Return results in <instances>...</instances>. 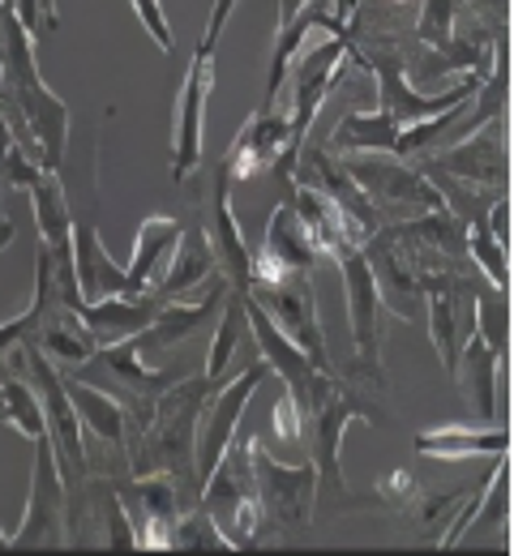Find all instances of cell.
I'll return each instance as SVG.
<instances>
[{"mask_svg":"<svg viewBox=\"0 0 514 556\" xmlns=\"http://www.w3.org/2000/svg\"><path fill=\"white\" fill-rule=\"evenodd\" d=\"M0 81L35 138L39 163L61 167L65 146H70V108L61 94H52V86H43V73L35 61V39L17 22L9 0H0Z\"/></svg>","mask_w":514,"mask_h":556,"instance_id":"1","label":"cell"},{"mask_svg":"<svg viewBox=\"0 0 514 556\" xmlns=\"http://www.w3.org/2000/svg\"><path fill=\"white\" fill-rule=\"evenodd\" d=\"M211 390L215 386L206 377H176L154 399V416L147 419V428H138L125 441L134 476H172V480L193 476V432Z\"/></svg>","mask_w":514,"mask_h":556,"instance_id":"2","label":"cell"},{"mask_svg":"<svg viewBox=\"0 0 514 556\" xmlns=\"http://www.w3.org/2000/svg\"><path fill=\"white\" fill-rule=\"evenodd\" d=\"M309 450H313V467H317V492H335L343 496V467H339V445H343V432L365 419V424H381L377 407L365 403L343 377L335 372H322L313 381V394H309Z\"/></svg>","mask_w":514,"mask_h":556,"instance_id":"3","label":"cell"},{"mask_svg":"<svg viewBox=\"0 0 514 556\" xmlns=\"http://www.w3.org/2000/svg\"><path fill=\"white\" fill-rule=\"evenodd\" d=\"M352 65L365 70L368 77L377 81V103H381V112H386L390 121H399V125H421V121H434V116L459 108V103H472L476 90H480L485 77H489V73H467V77H463L459 86H450L446 94H421V90L408 81L399 52H390V48H386V52H365L356 39H352Z\"/></svg>","mask_w":514,"mask_h":556,"instance_id":"4","label":"cell"},{"mask_svg":"<svg viewBox=\"0 0 514 556\" xmlns=\"http://www.w3.org/2000/svg\"><path fill=\"white\" fill-rule=\"evenodd\" d=\"M271 377V364L258 355L253 364L240 368L236 381H220L206 403H202V416H198V432H193V484L202 488L211 480V471L223 463V454L231 450L236 441V428H240V416L249 407V399L258 394V386Z\"/></svg>","mask_w":514,"mask_h":556,"instance_id":"5","label":"cell"},{"mask_svg":"<svg viewBox=\"0 0 514 556\" xmlns=\"http://www.w3.org/2000/svg\"><path fill=\"white\" fill-rule=\"evenodd\" d=\"M343 167L352 172V180L365 189V198L377 206L381 223L412 218V214L446 206L441 193L434 189V180L421 167H412L408 159H394V154H348Z\"/></svg>","mask_w":514,"mask_h":556,"instance_id":"6","label":"cell"},{"mask_svg":"<svg viewBox=\"0 0 514 556\" xmlns=\"http://www.w3.org/2000/svg\"><path fill=\"white\" fill-rule=\"evenodd\" d=\"M26 308H30V334H26V343L43 351L52 364L77 368V364L95 359L99 343H95V334L86 330V321L61 300V291H57V282H52V270H48V257H43V253H35V300H30Z\"/></svg>","mask_w":514,"mask_h":556,"instance_id":"7","label":"cell"},{"mask_svg":"<svg viewBox=\"0 0 514 556\" xmlns=\"http://www.w3.org/2000/svg\"><path fill=\"white\" fill-rule=\"evenodd\" d=\"M421 172H441L450 180H463L472 189H485V193H498L506 189L511 180V150H506V112L502 116H489L480 121L476 129L459 134L454 146H441V150H425V163Z\"/></svg>","mask_w":514,"mask_h":556,"instance_id":"8","label":"cell"},{"mask_svg":"<svg viewBox=\"0 0 514 556\" xmlns=\"http://www.w3.org/2000/svg\"><path fill=\"white\" fill-rule=\"evenodd\" d=\"M35 471H30V496L26 518L13 531V548H70V492L52 450V437H35Z\"/></svg>","mask_w":514,"mask_h":556,"instance_id":"9","label":"cell"},{"mask_svg":"<svg viewBox=\"0 0 514 556\" xmlns=\"http://www.w3.org/2000/svg\"><path fill=\"white\" fill-rule=\"evenodd\" d=\"M245 454H249V476L262 514L275 527H309L313 522V505H317V467L313 463H275L266 454V445L253 437H245Z\"/></svg>","mask_w":514,"mask_h":556,"instance_id":"10","label":"cell"},{"mask_svg":"<svg viewBox=\"0 0 514 556\" xmlns=\"http://www.w3.org/2000/svg\"><path fill=\"white\" fill-rule=\"evenodd\" d=\"M330 262L343 275V300H348V326H352V377L381 381V295L365 262V244H343L330 253Z\"/></svg>","mask_w":514,"mask_h":556,"instance_id":"11","label":"cell"},{"mask_svg":"<svg viewBox=\"0 0 514 556\" xmlns=\"http://www.w3.org/2000/svg\"><path fill=\"white\" fill-rule=\"evenodd\" d=\"M348 65H352V30H348V35H330V39H322L317 48H309V52L300 56L296 70H288L284 90L292 94V99H288V103H292L288 116H292L296 150L309 141V129H313V121H317L326 94L348 77Z\"/></svg>","mask_w":514,"mask_h":556,"instance_id":"12","label":"cell"},{"mask_svg":"<svg viewBox=\"0 0 514 556\" xmlns=\"http://www.w3.org/2000/svg\"><path fill=\"white\" fill-rule=\"evenodd\" d=\"M198 505L215 518L227 522V540L236 548L253 544L258 540V522H262V505H258V492H253V476H249V454H245V441L223 454V463L211 471V480L198 488Z\"/></svg>","mask_w":514,"mask_h":556,"instance_id":"13","label":"cell"},{"mask_svg":"<svg viewBox=\"0 0 514 556\" xmlns=\"http://www.w3.org/2000/svg\"><path fill=\"white\" fill-rule=\"evenodd\" d=\"M296 154H300V150H296V141H292V116H288V108L271 103V108H262L258 116H249V121L240 125L236 141H231L227 154H223L220 172L231 185H240V180H253V176H262V172L284 167V163L296 167Z\"/></svg>","mask_w":514,"mask_h":556,"instance_id":"14","label":"cell"},{"mask_svg":"<svg viewBox=\"0 0 514 556\" xmlns=\"http://www.w3.org/2000/svg\"><path fill=\"white\" fill-rule=\"evenodd\" d=\"M215 90V48L198 43L189 73L176 94V116H172V180L185 185L202 159V129H206V99Z\"/></svg>","mask_w":514,"mask_h":556,"instance_id":"15","label":"cell"},{"mask_svg":"<svg viewBox=\"0 0 514 556\" xmlns=\"http://www.w3.org/2000/svg\"><path fill=\"white\" fill-rule=\"evenodd\" d=\"M249 295L266 308V317H271L317 368L330 372V348H326V334H322V321H317L313 278L292 275V278H284V282H258V287H249Z\"/></svg>","mask_w":514,"mask_h":556,"instance_id":"16","label":"cell"},{"mask_svg":"<svg viewBox=\"0 0 514 556\" xmlns=\"http://www.w3.org/2000/svg\"><path fill=\"white\" fill-rule=\"evenodd\" d=\"M322 262L309 227L300 223L292 198L279 202L271 223H266V236L262 244L253 249V287L258 282H284L292 275H313V266Z\"/></svg>","mask_w":514,"mask_h":556,"instance_id":"17","label":"cell"},{"mask_svg":"<svg viewBox=\"0 0 514 556\" xmlns=\"http://www.w3.org/2000/svg\"><path fill=\"white\" fill-rule=\"evenodd\" d=\"M245 326L253 330V339H258V355L271 364V372H279L284 377V394H292V403L304 412L309 407V394H313V381L326 372V368H317L304 351L296 348L292 339L266 317V308L253 300V295H245Z\"/></svg>","mask_w":514,"mask_h":556,"instance_id":"18","label":"cell"},{"mask_svg":"<svg viewBox=\"0 0 514 556\" xmlns=\"http://www.w3.org/2000/svg\"><path fill=\"white\" fill-rule=\"evenodd\" d=\"M138 484L129 488L121 501L134 518L138 548H172V531L180 518V488L172 476H134Z\"/></svg>","mask_w":514,"mask_h":556,"instance_id":"19","label":"cell"},{"mask_svg":"<svg viewBox=\"0 0 514 556\" xmlns=\"http://www.w3.org/2000/svg\"><path fill=\"white\" fill-rule=\"evenodd\" d=\"M206 240L215 249V275H223V282L231 291H249L253 287V249L240 231V218L231 214V180L220 172L215 185V202H211V227Z\"/></svg>","mask_w":514,"mask_h":556,"instance_id":"20","label":"cell"},{"mask_svg":"<svg viewBox=\"0 0 514 556\" xmlns=\"http://www.w3.org/2000/svg\"><path fill=\"white\" fill-rule=\"evenodd\" d=\"M416 39L429 52H438L450 70L467 65L472 73H489V39L472 43V39L459 35V4L454 0H425L421 22H416Z\"/></svg>","mask_w":514,"mask_h":556,"instance_id":"21","label":"cell"},{"mask_svg":"<svg viewBox=\"0 0 514 556\" xmlns=\"http://www.w3.org/2000/svg\"><path fill=\"white\" fill-rule=\"evenodd\" d=\"M159 304H163V300H154L150 291H142V295H103V300H86V304H77L74 313L86 321V330L95 334V343L108 348V343H121V339H138L150 321H154Z\"/></svg>","mask_w":514,"mask_h":556,"instance_id":"22","label":"cell"},{"mask_svg":"<svg viewBox=\"0 0 514 556\" xmlns=\"http://www.w3.org/2000/svg\"><path fill=\"white\" fill-rule=\"evenodd\" d=\"M223 295H227V282L220 278H211V287H206V295L202 300H163L159 304V313H154V321H150L147 330L138 334V348H176V343H185L189 334H198L211 317H215V308L223 304Z\"/></svg>","mask_w":514,"mask_h":556,"instance_id":"23","label":"cell"},{"mask_svg":"<svg viewBox=\"0 0 514 556\" xmlns=\"http://www.w3.org/2000/svg\"><path fill=\"white\" fill-rule=\"evenodd\" d=\"M454 381H459L463 399L472 403V412H476L480 424H493L498 419V348L485 339L480 326H472L467 343L459 351Z\"/></svg>","mask_w":514,"mask_h":556,"instance_id":"24","label":"cell"},{"mask_svg":"<svg viewBox=\"0 0 514 556\" xmlns=\"http://www.w3.org/2000/svg\"><path fill=\"white\" fill-rule=\"evenodd\" d=\"M416 454L441 458V463H463V458H502L511 450V428L485 424V428H463V424H446L416 432Z\"/></svg>","mask_w":514,"mask_h":556,"instance_id":"25","label":"cell"},{"mask_svg":"<svg viewBox=\"0 0 514 556\" xmlns=\"http://www.w3.org/2000/svg\"><path fill=\"white\" fill-rule=\"evenodd\" d=\"M167 270L150 282V295L154 300H176V295H189V287H198L202 278L215 275V249L206 240V227H185L167 253Z\"/></svg>","mask_w":514,"mask_h":556,"instance_id":"26","label":"cell"},{"mask_svg":"<svg viewBox=\"0 0 514 556\" xmlns=\"http://www.w3.org/2000/svg\"><path fill=\"white\" fill-rule=\"evenodd\" d=\"M74 275L82 304L103 295H125V266L108 257L95 223H74Z\"/></svg>","mask_w":514,"mask_h":556,"instance_id":"27","label":"cell"},{"mask_svg":"<svg viewBox=\"0 0 514 556\" xmlns=\"http://www.w3.org/2000/svg\"><path fill=\"white\" fill-rule=\"evenodd\" d=\"M403 240H412L416 249L446 257V262H467V218H459L450 206L425 210V214H412V218H394L390 223Z\"/></svg>","mask_w":514,"mask_h":556,"instance_id":"28","label":"cell"},{"mask_svg":"<svg viewBox=\"0 0 514 556\" xmlns=\"http://www.w3.org/2000/svg\"><path fill=\"white\" fill-rule=\"evenodd\" d=\"M65 390H70V403H74L82 428L103 445V450H116L125 454V412H121V399L82 381V377H65Z\"/></svg>","mask_w":514,"mask_h":556,"instance_id":"29","label":"cell"},{"mask_svg":"<svg viewBox=\"0 0 514 556\" xmlns=\"http://www.w3.org/2000/svg\"><path fill=\"white\" fill-rule=\"evenodd\" d=\"M180 231H185V223L172 218V214H150L147 223L138 227L134 257H129V266H125V295L150 291V282L159 275V266L167 262V253H172V244H176Z\"/></svg>","mask_w":514,"mask_h":556,"instance_id":"30","label":"cell"},{"mask_svg":"<svg viewBox=\"0 0 514 556\" xmlns=\"http://www.w3.org/2000/svg\"><path fill=\"white\" fill-rule=\"evenodd\" d=\"M399 134H403V125L390 121L381 108L377 112H348L335 125V134L326 138V150L330 154H394Z\"/></svg>","mask_w":514,"mask_h":556,"instance_id":"31","label":"cell"},{"mask_svg":"<svg viewBox=\"0 0 514 556\" xmlns=\"http://www.w3.org/2000/svg\"><path fill=\"white\" fill-rule=\"evenodd\" d=\"M0 419H4L9 428H17L26 441H35V437L48 432V424H43V403H39V394H35V386H30L26 377L0 381Z\"/></svg>","mask_w":514,"mask_h":556,"instance_id":"32","label":"cell"},{"mask_svg":"<svg viewBox=\"0 0 514 556\" xmlns=\"http://www.w3.org/2000/svg\"><path fill=\"white\" fill-rule=\"evenodd\" d=\"M245 295H249V291H231V287H227V295H223L220 330H215V343H211V351H206V372H202L211 386H220L223 381V368H227L231 351H236L240 334H245Z\"/></svg>","mask_w":514,"mask_h":556,"instance_id":"33","label":"cell"},{"mask_svg":"<svg viewBox=\"0 0 514 556\" xmlns=\"http://www.w3.org/2000/svg\"><path fill=\"white\" fill-rule=\"evenodd\" d=\"M467 257H476V262H480L485 278H489L502 295L511 291V249H502V244L493 240V231H489L485 214L467 218Z\"/></svg>","mask_w":514,"mask_h":556,"instance_id":"34","label":"cell"},{"mask_svg":"<svg viewBox=\"0 0 514 556\" xmlns=\"http://www.w3.org/2000/svg\"><path fill=\"white\" fill-rule=\"evenodd\" d=\"M172 548H236L227 535H223V527L198 505L193 514H180L176 518V531H172Z\"/></svg>","mask_w":514,"mask_h":556,"instance_id":"35","label":"cell"},{"mask_svg":"<svg viewBox=\"0 0 514 556\" xmlns=\"http://www.w3.org/2000/svg\"><path fill=\"white\" fill-rule=\"evenodd\" d=\"M9 4H13L17 22L30 30V39H48V35H57V26H61L57 0H9Z\"/></svg>","mask_w":514,"mask_h":556,"instance_id":"36","label":"cell"},{"mask_svg":"<svg viewBox=\"0 0 514 556\" xmlns=\"http://www.w3.org/2000/svg\"><path fill=\"white\" fill-rule=\"evenodd\" d=\"M134 4V13H138V22L147 26V35L163 48V52H172L176 48V39H172V22H167V13H163V4L159 0H129Z\"/></svg>","mask_w":514,"mask_h":556,"instance_id":"37","label":"cell"},{"mask_svg":"<svg viewBox=\"0 0 514 556\" xmlns=\"http://www.w3.org/2000/svg\"><path fill=\"white\" fill-rule=\"evenodd\" d=\"M275 432H279L284 441H296V437L304 432V412L292 403V394H284L279 407H275Z\"/></svg>","mask_w":514,"mask_h":556,"instance_id":"38","label":"cell"},{"mask_svg":"<svg viewBox=\"0 0 514 556\" xmlns=\"http://www.w3.org/2000/svg\"><path fill=\"white\" fill-rule=\"evenodd\" d=\"M377 492H381L394 509H403L408 501H416V480H412L408 471H394V476H386V480L377 484Z\"/></svg>","mask_w":514,"mask_h":556,"instance_id":"39","label":"cell"},{"mask_svg":"<svg viewBox=\"0 0 514 556\" xmlns=\"http://www.w3.org/2000/svg\"><path fill=\"white\" fill-rule=\"evenodd\" d=\"M26 334H30V308L22 317H13V321H0V355L9 348H17V343H26Z\"/></svg>","mask_w":514,"mask_h":556,"instance_id":"40","label":"cell"},{"mask_svg":"<svg viewBox=\"0 0 514 556\" xmlns=\"http://www.w3.org/2000/svg\"><path fill=\"white\" fill-rule=\"evenodd\" d=\"M231 9H236V0H215V9H211V22H206V35H202V43H220L223 26H227V17H231Z\"/></svg>","mask_w":514,"mask_h":556,"instance_id":"41","label":"cell"},{"mask_svg":"<svg viewBox=\"0 0 514 556\" xmlns=\"http://www.w3.org/2000/svg\"><path fill=\"white\" fill-rule=\"evenodd\" d=\"M304 4H309V0H279V26H284V22H292Z\"/></svg>","mask_w":514,"mask_h":556,"instance_id":"42","label":"cell"},{"mask_svg":"<svg viewBox=\"0 0 514 556\" xmlns=\"http://www.w3.org/2000/svg\"><path fill=\"white\" fill-rule=\"evenodd\" d=\"M13 150V129L4 125V116H0V163H4V154Z\"/></svg>","mask_w":514,"mask_h":556,"instance_id":"43","label":"cell"},{"mask_svg":"<svg viewBox=\"0 0 514 556\" xmlns=\"http://www.w3.org/2000/svg\"><path fill=\"white\" fill-rule=\"evenodd\" d=\"M13 231H17V227H13V223H9V218H4V214H0V249H4V244H9V240H13Z\"/></svg>","mask_w":514,"mask_h":556,"instance_id":"44","label":"cell"},{"mask_svg":"<svg viewBox=\"0 0 514 556\" xmlns=\"http://www.w3.org/2000/svg\"><path fill=\"white\" fill-rule=\"evenodd\" d=\"M0 548H13V535H4V531H0Z\"/></svg>","mask_w":514,"mask_h":556,"instance_id":"45","label":"cell"},{"mask_svg":"<svg viewBox=\"0 0 514 556\" xmlns=\"http://www.w3.org/2000/svg\"><path fill=\"white\" fill-rule=\"evenodd\" d=\"M394 4H399V0H394Z\"/></svg>","mask_w":514,"mask_h":556,"instance_id":"46","label":"cell"}]
</instances>
